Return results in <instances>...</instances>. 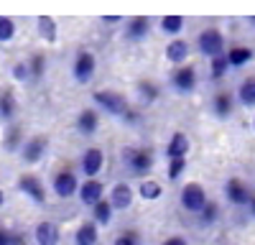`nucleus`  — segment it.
Masks as SVG:
<instances>
[{"instance_id": "0eeeda50", "label": "nucleus", "mask_w": 255, "mask_h": 245, "mask_svg": "<svg viewBox=\"0 0 255 245\" xmlns=\"http://www.w3.org/2000/svg\"><path fill=\"white\" fill-rule=\"evenodd\" d=\"M46 148H49V138L44 135H33L23 143V151H20V158L26 163H38L41 158L46 156Z\"/></svg>"}, {"instance_id": "9d476101", "label": "nucleus", "mask_w": 255, "mask_h": 245, "mask_svg": "<svg viewBox=\"0 0 255 245\" xmlns=\"http://www.w3.org/2000/svg\"><path fill=\"white\" fill-rule=\"evenodd\" d=\"M225 197H227V202L230 204H238V207H245V204L250 202V189L245 187V184L240 181V179H230L227 184H225Z\"/></svg>"}, {"instance_id": "b1692460", "label": "nucleus", "mask_w": 255, "mask_h": 245, "mask_svg": "<svg viewBox=\"0 0 255 245\" xmlns=\"http://www.w3.org/2000/svg\"><path fill=\"white\" fill-rule=\"evenodd\" d=\"M238 97L245 108H255V79H245L240 90H238Z\"/></svg>"}, {"instance_id": "39448f33", "label": "nucleus", "mask_w": 255, "mask_h": 245, "mask_svg": "<svg viewBox=\"0 0 255 245\" xmlns=\"http://www.w3.org/2000/svg\"><path fill=\"white\" fill-rule=\"evenodd\" d=\"M95 69H97L95 54L92 51H79L77 59H74V67H72L74 79L82 82V85H87V82H92V77H95Z\"/></svg>"}, {"instance_id": "2eb2a0df", "label": "nucleus", "mask_w": 255, "mask_h": 245, "mask_svg": "<svg viewBox=\"0 0 255 245\" xmlns=\"http://www.w3.org/2000/svg\"><path fill=\"white\" fill-rule=\"evenodd\" d=\"M100 225L92 220V222H82L77 233H74V245H97L100 240Z\"/></svg>"}, {"instance_id": "7c9ffc66", "label": "nucleus", "mask_w": 255, "mask_h": 245, "mask_svg": "<svg viewBox=\"0 0 255 245\" xmlns=\"http://www.w3.org/2000/svg\"><path fill=\"white\" fill-rule=\"evenodd\" d=\"M184 171H186V158H168V169H166L168 179L176 181Z\"/></svg>"}, {"instance_id": "cd10ccee", "label": "nucleus", "mask_w": 255, "mask_h": 245, "mask_svg": "<svg viewBox=\"0 0 255 245\" xmlns=\"http://www.w3.org/2000/svg\"><path fill=\"white\" fill-rule=\"evenodd\" d=\"M197 217H199L202 225H215V222L220 220V204H217V202H207L204 210H202Z\"/></svg>"}, {"instance_id": "7ed1b4c3", "label": "nucleus", "mask_w": 255, "mask_h": 245, "mask_svg": "<svg viewBox=\"0 0 255 245\" xmlns=\"http://www.w3.org/2000/svg\"><path fill=\"white\" fill-rule=\"evenodd\" d=\"M197 46H199V51H202L204 56H209V59L225 54V38H222L220 28H204V31L199 33V38H197Z\"/></svg>"}, {"instance_id": "f8f14e48", "label": "nucleus", "mask_w": 255, "mask_h": 245, "mask_svg": "<svg viewBox=\"0 0 255 245\" xmlns=\"http://www.w3.org/2000/svg\"><path fill=\"white\" fill-rule=\"evenodd\" d=\"M171 82H174V87L179 90V92H191L197 87V69L194 67H179L176 72H174V77H171Z\"/></svg>"}, {"instance_id": "dca6fc26", "label": "nucleus", "mask_w": 255, "mask_h": 245, "mask_svg": "<svg viewBox=\"0 0 255 245\" xmlns=\"http://www.w3.org/2000/svg\"><path fill=\"white\" fill-rule=\"evenodd\" d=\"M148 31H151V20H148L145 15H135L128 20V28H125V36L130 41H143L148 36Z\"/></svg>"}, {"instance_id": "473e14b6", "label": "nucleus", "mask_w": 255, "mask_h": 245, "mask_svg": "<svg viewBox=\"0 0 255 245\" xmlns=\"http://www.w3.org/2000/svg\"><path fill=\"white\" fill-rule=\"evenodd\" d=\"M13 36H15V23L10 18L0 15V44H3V41H10Z\"/></svg>"}, {"instance_id": "4468645a", "label": "nucleus", "mask_w": 255, "mask_h": 245, "mask_svg": "<svg viewBox=\"0 0 255 245\" xmlns=\"http://www.w3.org/2000/svg\"><path fill=\"white\" fill-rule=\"evenodd\" d=\"M33 235H36V243H38V245H59V238H61V233H59L56 225H54V222H46V220L36 225Z\"/></svg>"}, {"instance_id": "5701e85b", "label": "nucleus", "mask_w": 255, "mask_h": 245, "mask_svg": "<svg viewBox=\"0 0 255 245\" xmlns=\"http://www.w3.org/2000/svg\"><path fill=\"white\" fill-rule=\"evenodd\" d=\"M227 59H230V67H245L248 61L253 59V51L250 49H245V46H232L230 51H227Z\"/></svg>"}, {"instance_id": "20e7f679", "label": "nucleus", "mask_w": 255, "mask_h": 245, "mask_svg": "<svg viewBox=\"0 0 255 245\" xmlns=\"http://www.w3.org/2000/svg\"><path fill=\"white\" fill-rule=\"evenodd\" d=\"M95 97V102L102 108V110H108L110 115H118V118H123L128 110V102H125V97L123 95H118V92H110V90H100V92H95L92 95Z\"/></svg>"}, {"instance_id": "58836bf2", "label": "nucleus", "mask_w": 255, "mask_h": 245, "mask_svg": "<svg viewBox=\"0 0 255 245\" xmlns=\"http://www.w3.org/2000/svg\"><path fill=\"white\" fill-rule=\"evenodd\" d=\"M102 20H105V23H120V15H102Z\"/></svg>"}, {"instance_id": "a19ab883", "label": "nucleus", "mask_w": 255, "mask_h": 245, "mask_svg": "<svg viewBox=\"0 0 255 245\" xmlns=\"http://www.w3.org/2000/svg\"><path fill=\"white\" fill-rule=\"evenodd\" d=\"M3 202H5V197H3V192H0V207H3Z\"/></svg>"}, {"instance_id": "6ab92c4d", "label": "nucleus", "mask_w": 255, "mask_h": 245, "mask_svg": "<svg viewBox=\"0 0 255 245\" xmlns=\"http://www.w3.org/2000/svg\"><path fill=\"white\" fill-rule=\"evenodd\" d=\"M97 128H100L97 113H95V110H82L79 118H77V130H79L82 135H95Z\"/></svg>"}, {"instance_id": "c85d7f7f", "label": "nucleus", "mask_w": 255, "mask_h": 245, "mask_svg": "<svg viewBox=\"0 0 255 245\" xmlns=\"http://www.w3.org/2000/svg\"><path fill=\"white\" fill-rule=\"evenodd\" d=\"M138 95H140L143 105H151V102L158 100V87L151 85V82H140V85H138Z\"/></svg>"}, {"instance_id": "aec40b11", "label": "nucleus", "mask_w": 255, "mask_h": 245, "mask_svg": "<svg viewBox=\"0 0 255 245\" xmlns=\"http://www.w3.org/2000/svg\"><path fill=\"white\" fill-rule=\"evenodd\" d=\"M186 56H189V44L186 41H171V44L166 46V59L171 61V64H184L186 61Z\"/></svg>"}, {"instance_id": "e433bc0d", "label": "nucleus", "mask_w": 255, "mask_h": 245, "mask_svg": "<svg viewBox=\"0 0 255 245\" xmlns=\"http://www.w3.org/2000/svg\"><path fill=\"white\" fill-rule=\"evenodd\" d=\"M13 77H15L18 82L28 79V77H31V67H28V64H23V61H20V64H15V69H13Z\"/></svg>"}, {"instance_id": "ddd939ff", "label": "nucleus", "mask_w": 255, "mask_h": 245, "mask_svg": "<svg viewBox=\"0 0 255 245\" xmlns=\"http://www.w3.org/2000/svg\"><path fill=\"white\" fill-rule=\"evenodd\" d=\"M133 187L130 184H125V181H118L115 187H113V192H110V202H113V207L115 210H128L133 204Z\"/></svg>"}, {"instance_id": "f03ea898", "label": "nucleus", "mask_w": 255, "mask_h": 245, "mask_svg": "<svg viewBox=\"0 0 255 245\" xmlns=\"http://www.w3.org/2000/svg\"><path fill=\"white\" fill-rule=\"evenodd\" d=\"M179 199H181V207H184L189 215H199V212L204 210V204L209 202L204 187H202V184H197V181L184 184V189H181V197H179Z\"/></svg>"}, {"instance_id": "393cba45", "label": "nucleus", "mask_w": 255, "mask_h": 245, "mask_svg": "<svg viewBox=\"0 0 255 245\" xmlns=\"http://www.w3.org/2000/svg\"><path fill=\"white\" fill-rule=\"evenodd\" d=\"M209 67H212V79H222L230 69V59L227 54H220V56H212L209 59Z\"/></svg>"}, {"instance_id": "ea45409f", "label": "nucleus", "mask_w": 255, "mask_h": 245, "mask_svg": "<svg viewBox=\"0 0 255 245\" xmlns=\"http://www.w3.org/2000/svg\"><path fill=\"white\" fill-rule=\"evenodd\" d=\"M245 207H248V212H250V215H253V217H255V194H253V197H250V202H248V204H245Z\"/></svg>"}, {"instance_id": "2f4dec72", "label": "nucleus", "mask_w": 255, "mask_h": 245, "mask_svg": "<svg viewBox=\"0 0 255 245\" xmlns=\"http://www.w3.org/2000/svg\"><path fill=\"white\" fill-rule=\"evenodd\" d=\"M18 148H23V146H20V128L10 125L8 135H5V151H18Z\"/></svg>"}, {"instance_id": "a878e982", "label": "nucleus", "mask_w": 255, "mask_h": 245, "mask_svg": "<svg viewBox=\"0 0 255 245\" xmlns=\"http://www.w3.org/2000/svg\"><path fill=\"white\" fill-rule=\"evenodd\" d=\"M138 194L143 197V199H148V202H153V199H158L161 194H163V189H161V184L158 181H140V187H138Z\"/></svg>"}, {"instance_id": "6e6552de", "label": "nucleus", "mask_w": 255, "mask_h": 245, "mask_svg": "<svg viewBox=\"0 0 255 245\" xmlns=\"http://www.w3.org/2000/svg\"><path fill=\"white\" fill-rule=\"evenodd\" d=\"M18 189L23 192L26 197H31L36 204H44V202H46L44 184H41V179L33 176V174H23V176H20V179H18Z\"/></svg>"}, {"instance_id": "f257e3e1", "label": "nucleus", "mask_w": 255, "mask_h": 245, "mask_svg": "<svg viewBox=\"0 0 255 245\" xmlns=\"http://www.w3.org/2000/svg\"><path fill=\"white\" fill-rule=\"evenodd\" d=\"M123 163L128 166V171H130L133 176H145L148 171L153 169V153L148 148H125L123 151Z\"/></svg>"}, {"instance_id": "c756f323", "label": "nucleus", "mask_w": 255, "mask_h": 245, "mask_svg": "<svg viewBox=\"0 0 255 245\" xmlns=\"http://www.w3.org/2000/svg\"><path fill=\"white\" fill-rule=\"evenodd\" d=\"M161 28L166 33H179L184 28V18L181 15H163L161 18Z\"/></svg>"}, {"instance_id": "f704fd0d", "label": "nucleus", "mask_w": 255, "mask_h": 245, "mask_svg": "<svg viewBox=\"0 0 255 245\" xmlns=\"http://www.w3.org/2000/svg\"><path fill=\"white\" fill-rule=\"evenodd\" d=\"M44 64H46L44 54H36V56L28 61V67H31V77H33V79H38L41 74H44Z\"/></svg>"}, {"instance_id": "72a5a7b5", "label": "nucleus", "mask_w": 255, "mask_h": 245, "mask_svg": "<svg viewBox=\"0 0 255 245\" xmlns=\"http://www.w3.org/2000/svg\"><path fill=\"white\" fill-rule=\"evenodd\" d=\"M0 245H23V235H15L5 228H0Z\"/></svg>"}, {"instance_id": "423d86ee", "label": "nucleus", "mask_w": 255, "mask_h": 245, "mask_svg": "<svg viewBox=\"0 0 255 245\" xmlns=\"http://www.w3.org/2000/svg\"><path fill=\"white\" fill-rule=\"evenodd\" d=\"M54 194L59 197V199H69V197H74L77 192H79V181H77V174L74 171H69V169H61L56 176H54Z\"/></svg>"}, {"instance_id": "1a4fd4ad", "label": "nucleus", "mask_w": 255, "mask_h": 245, "mask_svg": "<svg viewBox=\"0 0 255 245\" xmlns=\"http://www.w3.org/2000/svg\"><path fill=\"white\" fill-rule=\"evenodd\" d=\"M102 163H105V153L100 148H87V151L82 153L79 166H82V171H84V176H87V179H95L102 171Z\"/></svg>"}, {"instance_id": "79ce46f5", "label": "nucleus", "mask_w": 255, "mask_h": 245, "mask_svg": "<svg viewBox=\"0 0 255 245\" xmlns=\"http://www.w3.org/2000/svg\"><path fill=\"white\" fill-rule=\"evenodd\" d=\"M253 128H255V120H253Z\"/></svg>"}, {"instance_id": "37998d69", "label": "nucleus", "mask_w": 255, "mask_h": 245, "mask_svg": "<svg viewBox=\"0 0 255 245\" xmlns=\"http://www.w3.org/2000/svg\"><path fill=\"white\" fill-rule=\"evenodd\" d=\"M253 20H255V18H253Z\"/></svg>"}, {"instance_id": "412c9836", "label": "nucleus", "mask_w": 255, "mask_h": 245, "mask_svg": "<svg viewBox=\"0 0 255 245\" xmlns=\"http://www.w3.org/2000/svg\"><path fill=\"white\" fill-rule=\"evenodd\" d=\"M113 215H115V207L110 199H100L95 207H92V217L97 225H110L113 222Z\"/></svg>"}, {"instance_id": "9b49d317", "label": "nucleus", "mask_w": 255, "mask_h": 245, "mask_svg": "<svg viewBox=\"0 0 255 245\" xmlns=\"http://www.w3.org/2000/svg\"><path fill=\"white\" fill-rule=\"evenodd\" d=\"M79 199H82V204H90V207H95V204L102 199V194H105V187H102V181H97V179H87L84 184H79Z\"/></svg>"}, {"instance_id": "a211bd4d", "label": "nucleus", "mask_w": 255, "mask_h": 245, "mask_svg": "<svg viewBox=\"0 0 255 245\" xmlns=\"http://www.w3.org/2000/svg\"><path fill=\"white\" fill-rule=\"evenodd\" d=\"M189 148H191L189 138H186L184 133H174L171 140H168V146H166V156H168V158H186Z\"/></svg>"}, {"instance_id": "bb28decb", "label": "nucleus", "mask_w": 255, "mask_h": 245, "mask_svg": "<svg viewBox=\"0 0 255 245\" xmlns=\"http://www.w3.org/2000/svg\"><path fill=\"white\" fill-rule=\"evenodd\" d=\"M13 115H15V97L10 90H5V92H0V118L10 120Z\"/></svg>"}, {"instance_id": "4be33fe9", "label": "nucleus", "mask_w": 255, "mask_h": 245, "mask_svg": "<svg viewBox=\"0 0 255 245\" xmlns=\"http://www.w3.org/2000/svg\"><path fill=\"white\" fill-rule=\"evenodd\" d=\"M38 33H41V38H46L49 44H54L56 41V20L51 18V15H38Z\"/></svg>"}, {"instance_id": "4c0bfd02", "label": "nucleus", "mask_w": 255, "mask_h": 245, "mask_svg": "<svg viewBox=\"0 0 255 245\" xmlns=\"http://www.w3.org/2000/svg\"><path fill=\"white\" fill-rule=\"evenodd\" d=\"M163 245H186V240H184V238H179V235H174V238L163 240Z\"/></svg>"}, {"instance_id": "c9c22d12", "label": "nucleus", "mask_w": 255, "mask_h": 245, "mask_svg": "<svg viewBox=\"0 0 255 245\" xmlns=\"http://www.w3.org/2000/svg\"><path fill=\"white\" fill-rule=\"evenodd\" d=\"M113 245H138V235L135 233H123L113 240Z\"/></svg>"}, {"instance_id": "f3484780", "label": "nucleus", "mask_w": 255, "mask_h": 245, "mask_svg": "<svg viewBox=\"0 0 255 245\" xmlns=\"http://www.w3.org/2000/svg\"><path fill=\"white\" fill-rule=\"evenodd\" d=\"M232 110H235V100H232V95L230 92H217L215 100H212V113H215L220 120H225V118L232 115Z\"/></svg>"}]
</instances>
